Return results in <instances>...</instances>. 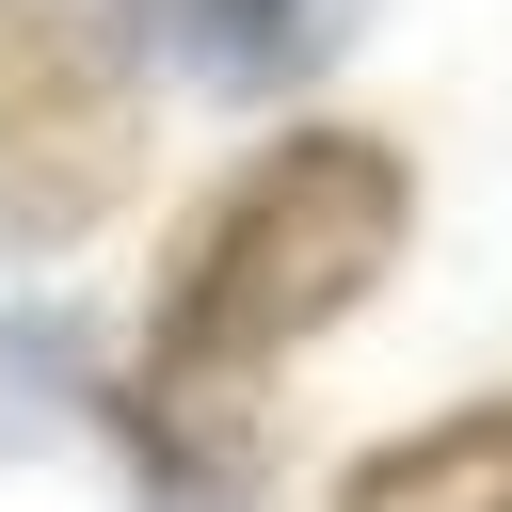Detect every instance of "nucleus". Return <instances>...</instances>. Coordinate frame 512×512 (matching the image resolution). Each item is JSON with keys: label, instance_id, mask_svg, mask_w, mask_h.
Segmentation results:
<instances>
[{"label": "nucleus", "instance_id": "obj_1", "mask_svg": "<svg viewBox=\"0 0 512 512\" xmlns=\"http://www.w3.org/2000/svg\"><path fill=\"white\" fill-rule=\"evenodd\" d=\"M416 144L368 128V112H288L256 128L176 224H160V272H144V352H128V432L160 464H208L240 480L256 432H272V384L384 304V272L416 256Z\"/></svg>", "mask_w": 512, "mask_h": 512}, {"label": "nucleus", "instance_id": "obj_2", "mask_svg": "<svg viewBox=\"0 0 512 512\" xmlns=\"http://www.w3.org/2000/svg\"><path fill=\"white\" fill-rule=\"evenodd\" d=\"M160 176L144 0H0V272L80 256Z\"/></svg>", "mask_w": 512, "mask_h": 512}, {"label": "nucleus", "instance_id": "obj_3", "mask_svg": "<svg viewBox=\"0 0 512 512\" xmlns=\"http://www.w3.org/2000/svg\"><path fill=\"white\" fill-rule=\"evenodd\" d=\"M320 512H512V384L448 400V416H400L336 464Z\"/></svg>", "mask_w": 512, "mask_h": 512}, {"label": "nucleus", "instance_id": "obj_4", "mask_svg": "<svg viewBox=\"0 0 512 512\" xmlns=\"http://www.w3.org/2000/svg\"><path fill=\"white\" fill-rule=\"evenodd\" d=\"M336 32L352 16H320V0H144V48L176 80H208V96H288Z\"/></svg>", "mask_w": 512, "mask_h": 512}]
</instances>
